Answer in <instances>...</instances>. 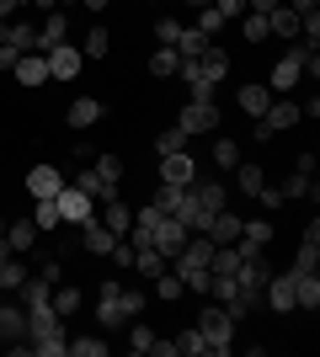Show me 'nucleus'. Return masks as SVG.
Masks as SVG:
<instances>
[{"instance_id": "1", "label": "nucleus", "mask_w": 320, "mask_h": 357, "mask_svg": "<svg viewBox=\"0 0 320 357\" xmlns=\"http://www.w3.org/2000/svg\"><path fill=\"white\" fill-rule=\"evenodd\" d=\"M139 310H144V288H123L118 278H107L96 288V320L107 331H123L128 320H139Z\"/></svg>"}, {"instance_id": "2", "label": "nucleus", "mask_w": 320, "mask_h": 357, "mask_svg": "<svg viewBox=\"0 0 320 357\" xmlns=\"http://www.w3.org/2000/svg\"><path fill=\"white\" fill-rule=\"evenodd\" d=\"M64 314L54 310V304H38V310H27V352L38 357H64Z\"/></svg>"}, {"instance_id": "3", "label": "nucleus", "mask_w": 320, "mask_h": 357, "mask_svg": "<svg viewBox=\"0 0 320 357\" xmlns=\"http://www.w3.org/2000/svg\"><path fill=\"white\" fill-rule=\"evenodd\" d=\"M70 187L91 192L96 203H107V197H123V160H118V155H96V165H91V171H80Z\"/></svg>"}, {"instance_id": "4", "label": "nucleus", "mask_w": 320, "mask_h": 357, "mask_svg": "<svg viewBox=\"0 0 320 357\" xmlns=\"http://www.w3.org/2000/svg\"><path fill=\"white\" fill-rule=\"evenodd\" d=\"M310 54H315V48H305L299 38H294V48L273 64V86H267V91H273V96H289V91H299V86H305V59H310Z\"/></svg>"}, {"instance_id": "5", "label": "nucleus", "mask_w": 320, "mask_h": 357, "mask_svg": "<svg viewBox=\"0 0 320 357\" xmlns=\"http://www.w3.org/2000/svg\"><path fill=\"white\" fill-rule=\"evenodd\" d=\"M198 331H203V347H208V357H224L229 342H235V320H229L219 304H208V310L198 314Z\"/></svg>"}, {"instance_id": "6", "label": "nucleus", "mask_w": 320, "mask_h": 357, "mask_svg": "<svg viewBox=\"0 0 320 357\" xmlns=\"http://www.w3.org/2000/svg\"><path fill=\"white\" fill-rule=\"evenodd\" d=\"M299 102L294 96H273V107L257 118V139H267V134H283V128H299Z\"/></svg>"}, {"instance_id": "7", "label": "nucleus", "mask_w": 320, "mask_h": 357, "mask_svg": "<svg viewBox=\"0 0 320 357\" xmlns=\"http://www.w3.org/2000/svg\"><path fill=\"white\" fill-rule=\"evenodd\" d=\"M54 208H59V224H86V219H96V197L91 192H80V187H70V181H64V192L54 197Z\"/></svg>"}, {"instance_id": "8", "label": "nucleus", "mask_w": 320, "mask_h": 357, "mask_svg": "<svg viewBox=\"0 0 320 357\" xmlns=\"http://www.w3.org/2000/svg\"><path fill=\"white\" fill-rule=\"evenodd\" d=\"M176 128H182V134H213V128H224V112L213 102H187L182 112H176Z\"/></svg>"}, {"instance_id": "9", "label": "nucleus", "mask_w": 320, "mask_h": 357, "mask_svg": "<svg viewBox=\"0 0 320 357\" xmlns=\"http://www.w3.org/2000/svg\"><path fill=\"white\" fill-rule=\"evenodd\" d=\"M187 235H192V229H187L182 219H171V213H160V219H155V229H150V245H155V251H160V256L171 261V256H176V251L187 245Z\"/></svg>"}, {"instance_id": "10", "label": "nucleus", "mask_w": 320, "mask_h": 357, "mask_svg": "<svg viewBox=\"0 0 320 357\" xmlns=\"http://www.w3.org/2000/svg\"><path fill=\"white\" fill-rule=\"evenodd\" d=\"M43 59H48V80H75V75L86 70V54H80V48H70V43H54Z\"/></svg>"}, {"instance_id": "11", "label": "nucleus", "mask_w": 320, "mask_h": 357, "mask_svg": "<svg viewBox=\"0 0 320 357\" xmlns=\"http://www.w3.org/2000/svg\"><path fill=\"white\" fill-rule=\"evenodd\" d=\"M160 181H166V187H192V181H198V160H192L187 149L160 155Z\"/></svg>"}, {"instance_id": "12", "label": "nucleus", "mask_w": 320, "mask_h": 357, "mask_svg": "<svg viewBox=\"0 0 320 357\" xmlns=\"http://www.w3.org/2000/svg\"><path fill=\"white\" fill-rule=\"evenodd\" d=\"M27 192H32V203H38V197H59L64 192V171L59 165H32L27 171Z\"/></svg>"}, {"instance_id": "13", "label": "nucleus", "mask_w": 320, "mask_h": 357, "mask_svg": "<svg viewBox=\"0 0 320 357\" xmlns=\"http://www.w3.org/2000/svg\"><path fill=\"white\" fill-rule=\"evenodd\" d=\"M261 298H267V310H273V314L299 310V304H294V272H283V278H267V283H261Z\"/></svg>"}, {"instance_id": "14", "label": "nucleus", "mask_w": 320, "mask_h": 357, "mask_svg": "<svg viewBox=\"0 0 320 357\" xmlns=\"http://www.w3.org/2000/svg\"><path fill=\"white\" fill-rule=\"evenodd\" d=\"M277 192H283V197H310V192H315V155H299V165L289 171V181H283Z\"/></svg>"}, {"instance_id": "15", "label": "nucleus", "mask_w": 320, "mask_h": 357, "mask_svg": "<svg viewBox=\"0 0 320 357\" xmlns=\"http://www.w3.org/2000/svg\"><path fill=\"white\" fill-rule=\"evenodd\" d=\"M241 213H229V208H219V213H213V219H208V229H203V235H208L213 240V245H235V240H241Z\"/></svg>"}, {"instance_id": "16", "label": "nucleus", "mask_w": 320, "mask_h": 357, "mask_svg": "<svg viewBox=\"0 0 320 357\" xmlns=\"http://www.w3.org/2000/svg\"><path fill=\"white\" fill-rule=\"evenodd\" d=\"M80 245H86V256H107L112 245H118V235H112L102 219H86L80 224Z\"/></svg>"}, {"instance_id": "17", "label": "nucleus", "mask_w": 320, "mask_h": 357, "mask_svg": "<svg viewBox=\"0 0 320 357\" xmlns=\"http://www.w3.org/2000/svg\"><path fill=\"white\" fill-rule=\"evenodd\" d=\"M102 118H107V107L96 102V96H75V102H70V112H64V123H70V128H96Z\"/></svg>"}, {"instance_id": "18", "label": "nucleus", "mask_w": 320, "mask_h": 357, "mask_svg": "<svg viewBox=\"0 0 320 357\" xmlns=\"http://www.w3.org/2000/svg\"><path fill=\"white\" fill-rule=\"evenodd\" d=\"M0 342H27V310H22V304H11V298H6V304H0Z\"/></svg>"}, {"instance_id": "19", "label": "nucleus", "mask_w": 320, "mask_h": 357, "mask_svg": "<svg viewBox=\"0 0 320 357\" xmlns=\"http://www.w3.org/2000/svg\"><path fill=\"white\" fill-rule=\"evenodd\" d=\"M11 75H16V86H48V59L43 54H22L11 64Z\"/></svg>"}, {"instance_id": "20", "label": "nucleus", "mask_w": 320, "mask_h": 357, "mask_svg": "<svg viewBox=\"0 0 320 357\" xmlns=\"http://www.w3.org/2000/svg\"><path fill=\"white\" fill-rule=\"evenodd\" d=\"M235 107H241L245 118H261V112L273 107V91L261 86V80H257V86H241V91H235Z\"/></svg>"}, {"instance_id": "21", "label": "nucleus", "mask_w": 320, "mask_h": 357, "mask_svg": "<svg viewBox=\"0 0 320 357\" xmlns=\"http://www.w3.org/2000/svg\"><path fill=\"white\" fill-rule=\"evenodd\" d=\"M102 224L107 229H112V235H128V229H134V208H128V203H123V197H107L102 203Z\"/></svg>"}, {"instance_id": "22", "label": "nucleus", "mask_w": 320, "mask_h": 357, "mask_svg": "<svg viewBox=\"0 0 320 357\" xmlns=\"http://www.w3.org/2000/svg\"><path fill=\"white\" fill-rule=\"evenodd\" d=\"M267 32H273V38H299V11H294V6H283V0H277L273 11H267Z\"/></svg>"}, {"instance_id": "23", "label": "nucleus", "mask_w": 320, "mask_h": 357, "mask_svg": "<svg viewBox=\"0 0 320 357\" xmlns=\"http://www.w3.org/2000/svg\"><path fill=\"white\" fill-rule=\"evenodd\" d=\"M38 235H43V229H38L32 219H6V240H11L16 256H27L32 245H38Z\"/></svg>"}, {"instance_id": "24", "label": "nucleus", "mask_w": 320, "mask_h": 357, "mask_svg": "<svg viewBox=\"0 0 320 357\" xmlns=\"http://www.w3.org/2000/svg\"><path fill=\"white\" fill-rule=\"evenodd\" d=\"M187 192H192V203H198L203 213H219V208H229V203H224V187H219V181H192Z\"/></svg>"}, {"instance_id": "25", "label": "nucleus", "mask_w": 320, "mask_h": 357, "mask_svg": "<svg viewBox=\"0 0 320 357\" xmlns=\"http://www.w3.org/2000/svg\"><path fill=\"white\" fill-rule=\"evenodd\" d=\"M294 304L299 310H320V278L315 272H294Z\"/></svg>"}, {"instance_id": "26", "label": "nucleus", "mask_w": 320, "mask_h": 357, "mask_svg": "<svg viewBox=\"0 0 320 357\" xmlns=\"http://www.w3.org/2000/svg\"><path fill=\"white\" fill-rule=\"evenodd\" d=\"M64 32H70V16H64V11H48V22L38 27V54H48L54 43H64Z\"/></svg>"}, {"instance_id": "27", "label": "nucleus", "mask_w": 320, "mask_h": 357, "mask_svg": "<svg viewBox=\"0 0 320 357\" xmlns=\"http://www.w3.org/2000/svg\"><path fill=\"white\" fill-rule=\"evenodd\" d=\"M176 70H182V54L160 43V48H155V54H150V75H155V80H171V75H176Z\"/></svg>"}, {"instance_id": "28", "label": "nucleus", "mask_w": 320, "mask_h": 357, "mask_svg": "<svg viewBox=\"0 0 320 357\" xmlns=\"http://www.w3.org/2000/svg\"><path fill=\"white\" fill-rule=\"evenodd\" d=\"M22 283H27V267H22L16 256H6V261H0V294L16 298V288H22Z\"/></svg>"}, {"instance_id": "29", "label": "nucleus", "mask_w": 320, "mask_h": 357, "mask_svg": "<svg viewBox=\"0 0 320 357\" xmlns=\"http://www.w3.org/2000/svg\"><path fill=\"white\" fill-rule=\"evenodd\" d=\"M107 48H112V32H107L102 22H96V27L86 32V43H80V54H86V59H107Z\"/></svg>"}, {"instance_id": "30", "label": "nucleus", "mask_w": 320, "mask_h": 357, "mask_svg": "<svg viewBox=\"0 0 320 357\" xmlns=\"http://www.w3.org/2000/svg\"><path fill=\"white\" fill-rule=\"evenodd\" d=\"M208 43H213V38H203L198 27H182V38H176V43H171V48H176L182 59H198V54H203V48H208Z\"/></svg>"}, {"instance_id": "31", "label": "nucleus", "mask_w": 320, "mask_h": 357, "mask_svg": "<svg viewBox=\"0 0 320 357\" xmlns=\"http://www.w3.org/2000/svg\"><path fill=\"white\" fill-rule=\"evenodd\" d=\"M192 27H198L203 38H219V32H224L229 22H224V16H219V6H213V0H208V6H198V22H192Z\"/></svg>"}, {"instance_id": "32", "label": "nucleus", "mask_w": 320, "mask_h": 357, "mask_svg": "<svg viewBox=\"0 0 320 357\" xmlns=\"http://www.w3.org/2000/svg\"><path fill=\"white\" fill-rule=\"evenodd\" d=\"M213 165H224V171H235V165H241V144H235L229 134L213 139Z\"/></svg>"}, {"instance_id": "33", "label": "nucleus", "mask_w": 320, "mask_h": 357, "mask_svg": "<svg viewBox=\"0 0 320 357\" xmlns=\"http://www.w3.org/2000/svg\"><path fill=\"white\" fill-rule=\"evenodd\" d=\"M235 171H241V176H235V187H241L245 197H257L261 187H267V176H261V165H245V160H241Z\"/></svg>"}, {"instance_id": "34", "label": "nucleus", "mask_w": 320, "mask_h": 357, "mask_svg": "<svg viewBox=\"0 0 320 357\" xmlns=\"http://www.w3.org/2000/svg\"><path fill=\"white\" fill-rule=\"evenodd\" d=\"M150 347H155V331L144 326V320H128V352H134V357H144Z\"/></svg>"}, {"instance_id": "35", "label": "nucleus", "mask_w": 320, "mask_h": 357, "mask_svg": "<svg viewBox=\"0 0 320 357\" xmlns=\"http://www.w3.org/2000/svg\"><path fill=\"white\" fill-rule=\"evenodd\" d=\"M315 267H320V240L305 235L299 240V256H294V272H315Z\"/></svg>"}, {"instance_id": "36", "label": "nucleus", "mask_w": 320, "mask_h": 357, "mask_svg": "<svg viewBox=\"0 0 320 357\" xmlns=\"http://www.w3.org/2000/svg\"><path fill=\"white\" fill-rule=\"evenodd\" d=\"M241 240H245V245H273V224H267V219H245Z\"/></svg>"}, {"instance_id": "37", "label": "nucleus", "mask_w": 320, "mask_h": 357, "mask_svg": "<svg viewBox=\"0 0 320 357\" xmlns=\"http://www.w3.org/2000/svg\"><path fill=\"white\" fill-rule=\"evenodd\" d=\"M182 294H187V283L176 278V272H160V278H155V298H166V304H176Z\"/></svg>"}, {"instance_id": "38", "label": "nucleus", "mask_w": 320, "mask_h": 357, "mask_svg": "<svg viewBox=\"0 0 320 357\" xmlns=\"http://www.w3.org/2000/svg\"><path fill=\"white\" fill-rule=\"evenodd\" d=\"M208 347H203V331L198 326H187L182 336H176V357H203Z\"/></svg>"}, {"instance_id": "39", "label": "nucleus", "mask_w": 320, "mask_h": 357, "mask_svg": "<svg viewBox=\"0 0 320 357\" xmlns=\"http://www.w3.org/2000/svg\"><path fill=\"white\" fill-rule=\"evenodd\" d=\"M241 38H245V43H267V16L245 11V16H241Z\"/></svg>"}, {"instance_id": "40", "label": "nucleus", "mask_w": 320, "mask_h": 357, "mask_svg": "<svg viewBox=\"0 0 320 357\" xmlns=\"http://www.w3.org/2000/svg\"><path fill=\"white\" fill-rule=\"evenodd\" d=\"M32 224H38V229H59V208H54V197H38V203H32Z\"/></svg>"}, {"instance_id": "41", "label": "nucleus", "mask_w": 320, "mask_h": 357, "mask_svg": "<svg viewBox=\"0 0 320 357\" xmlns=\"http://www.w3.org/2000/svg\"><path fill=\"white\" fill-rule=\"evenodd\" d=\"M80 304H86V294H80V288H75V283H64V288H59V294H54V310H59V314H75V310H80Z\"/></svg>"}, {"instance_id": "42", "label": "nucleus", "mask_w": 320, "mask_h": 357, "mask_svg": "<svg viewBox=\"0 0 320 357\" xmlns=\"http://www.w3.org/2000/svg\"><path fill=\"white\" fill-rule=\"evenodd\" d=\"M187 139H192V134H182V128H166V134H155V155H176V149H187Z\"/></svg>"}, {"instance_id": "43", "label": "nucleus", "mask_w": 320, "mask_h": 357, "mask_svg": "<svg viewBox=\"0 0 320 357\" xmlns=\"http://www.w3.org/2000/svg\"><path fill=\"white\" fill-rule=\"evenodd\" d=\"M64 352H75V357H102L107 342H96V336H80V342H64Z\"/></svg>"}, {"instance_id": "44", "label": "nucleus", "mask_w": 320, "mask_h": 357, "mask_svg": "<svg viewBox=\"0 0 320 357\" xmlns=\"http://www.w3.org/2000/svg\"><path fill=\"white\" fill-rule=\"evenodd\" d=\"M155 38H160V43H176V38H182V22H176V16H160V22H155Z\"/></svg>"}, {"instance_id": "45", "label": "nucleus", "mask_w": 320, "mask_h": 357, "mask_svg": "<svg viewBox=\"0 0 320 357\" xmlns=\"http://www.w3.org/2000/svg\"><path fill=\"white\" fill-rule=\"evenodd\" d=\"M38 278H43V283H59V278H64V261H59V256H48L43 267H38Z\"/></svg>"}, {"instance_id": "46", "label": "nucleus", "mask_w": 320, "mask_h": 357, "mask_svg": "<svg viewBox=\"0 0 320 357\" xmlns=\"http://www.w3.org/2000/svg\"><path fill=\"white\" fill-rule=\"evenodd\" d=\"M257 203H261V208H283V203H289V197L277 192V187H261V192H257Z\"/></svg>"}, {"instance_id": "47", "label": "nucleus", "mask_w": 320, "mask_h": 357, "mask_svg": "<svg viewBox=\"0 0 320 357\" xmlns=\"http://www.w3.org/2000/svg\"><path fill=\"white\" fill-rule=\"evenodd\" d=\"M213 6H219V16H224V22H235V16H245V0H213Z\"/></svg>"}, {"instance_id": "48", "label": "nucleus", "mask_w": 320, "mask_h": 357, "mask_svg": "<svg viewBox=\"0 0 320 357\" xmlns=\"http://www.w3.org/2000/svg\"><path fill=\"white\" fill-rule=\"evenodd\" d=\"M16 59H22V48H11V43H0V70H11Z\"/></svg>"}, {"instance_id": "49", "label": "nucleus", "mask_w": 320, "mask_h": 357, "mask_svg": "<svg viewBox=\"0 0 320 357\" xmlns=\"http://www.w3.org/2000/svg\"><path fill=\"white\" fill-rule=\"evenodd\" d=\"M273 6H277V0H245V11H257V16H267Z\"/></svg>"}, {"instance_id": "50", "label": "nucleus", "mask_w": 320, "mask_h": 357, "mask_svg": "<svg viewBox=\"0 0 320 357\" xmlns=\"http://www.w3.org/2000/svg\"><path fill=\"white\" fill-rule=\"evenodd\" d=\"M289 6H294V11H299V16H310V11H320V0H289Z\"/></svg>"}, {"instance_id": "51", "label": "nucleus", "mask_w": 320, "mask_h": 357, "mask_svg": "<svg viewBox=\"0 0 320 357\" xmlns=\"http://www.w3.org/2000/svg\"><path fill=\"white\" fill-rule=\"evenodd\" d=\"M80 6H91V11H107V6H112V0H80Z\"/></svg>"}, {"instance_id": "52", "label": "nucleus", "mask_w": 320, "mask_h": 357, "mask_svg": "<svg viewBox=\"0 0 320 357\" xmlns=\"http://www.w3.org/2000/svg\"><path fill=\"white\" fill-rule=\"evenodd\" d=\"M11 6H16V0H0V16H6V11H11Z\"/></svg>"}]
</instances>
